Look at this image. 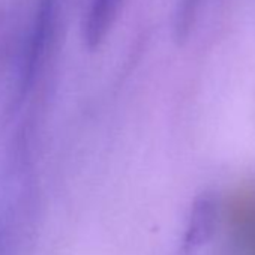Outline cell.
Segmentation results:
<instances>
[{"mask_svg": "<svg viewBox=\"0 0 255 255\" xmlns=\"http://www.w3.org/2000/svg\"><path fill=\"white\" fill-rule=\"evenodd\" d=\"M123 0H86L83 14V39L89 48L99 47L111 30Z\"/></svg>", "mask_w": 255, "mask_h": 255, "instance_id": "7a4b0ae2", "label": "cell"}, {"mask_svg": "<svg viewBox=\"0 0 255 255\" xmlns=\"http://www.w3.org/2000/svg\"><path fill=\"white\" fill-rule=\"evenodd\" d=\"M60 0H39L27 35L20 68V90L27 92L47 63L56 41Z\"/></svg>", "mask_w": 255, "mask_h": 255, "instance_id": "6da1fadb", "label": "cell"}]
</instances>
